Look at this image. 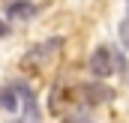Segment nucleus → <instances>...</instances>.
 Returning <instances> with one entry per match:
<instances>
[{
	"label": "nucleus",
	"mask_w": 129,
	"mask_h": 123,
	"mask_svg": "<svg viewBox=\"0 0 129 123\" xmlns=\"http://www.w3.org/2000/svg\"><path fill=\"white\" fill-rule=\"evenodd\" d=\"M6 33H9V27H6V24L0 21V36H6Z\"/></svg>",
	"instance_id": "obj_4"
},
{
	"label": "nucleus",
	"mask_w": 129,
	"mask_h": 123,
	"mask_svg": "<svg viewBox=\"0 0 129 123\" xmlns=\"http://www.w3.org/2000/svg\"><path fill=\"white\" fill-rule=\"evenodd\" d=\"M78 96H84L87 105H96V102H108L111 99V90L102 87V84H81L78 87Z\"/></svg>",
	"instance_id": "obj_2"
},
{
	"label": "nucleus",
	"mask_w": 129,
	"mask_h": 123,
	"mask_svg": "<svg viewBox=\"0 0 129 123\" xmlns=\"http://www.w3.org/2000/svg\"><path fill=\"white\" fill-rule=\"evenodd\" d=\"M6 12H9V18L12 21H27L36 15V6H33L30 0H15V3H9L6 6Z\"/></svg>",
	"instance_id": "obj_3"
},
{
	"label": "nucleus",
	"mask_w": 129,
	"mask_h": 123,
	"mask_svg": "<svg viewBox=\"0 0 129 123\" xmlns=\"http://www.w3.org/2000/svg\"><path fill=\"white\" fill-rule=\"evenodd\" d=\"M117 63H120V57H117L108 45H99L96 51L90 54V75H93L96 81H102V78H108V75L117 69Z\"/></svg>",
	"instance_id": "obj_1"
}]
</instances>
